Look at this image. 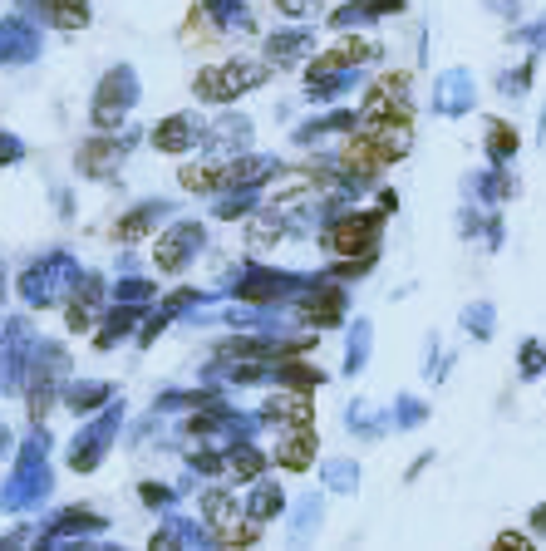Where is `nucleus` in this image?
Returning a JSON list of instances; mask_svg holds the SVG:
<instances>
[{
  "label": "nucleus",
  "instance_id": "nucleus-1",
  "mask_svg": "<svg viewBox=\"0 0 546 551\" xmlns=\"http://www.w3.org/2000/svg\"><path fill=\"white\" fill-rule=\"evenodd\" d=\"M261 79H266V69H256V64H222V69H202L197 74V94L222 104V99H237L246 89H256Z\"/></svg>",
  "mask_w": 546,
  "mask_h": 551
},
{
  "label": "nucleus",
  "instance_id": "nucleus-2",
  "mask_svg": "<svg viewBox=\"0 0 546 551\" xmlns=\"http://www.w3.org/2000/svg\"><path fill=\"white\" fill-rule=\"evenodd\" d=\"M409 79L404 74H389V79H379L369 94H364V109H360V119H409Z\"/></svg>",
  "mask_w": 546,
  "mask_h": 551
},
{
  "label": "nucleus",
  "instance_id": "nucleus-3",
  "mask_svg": "<svg viewBox=\"0 0 546 551\" xmlns=\"http://www.w3.org/2000/svg\"><path fill=\"white\" fill-rule=\"evenodd\" d=\"M374 237H379V217H340L330 227V251L335 256H369L374 251Z\"/></svg>",
  "mask_w": 546,
  "mask_h": 551
},
{
  "label": "nucleus",
  "instance_id": "nucleus-4",
  "mask_svg": "<svg viewBox=\"0 0 546 551\" xmlns=\"http://www.w3.org/2000/svg\"><path fill=\"white\" fill-rule=\"evenodd\" d=\"M394 158L384 153V143L374 138V133H355L350 143H345V168L355 173V178H374L379 168H389Z\"/></svg>",
  "mask_w": 546,
  "mask_h": 551
},
{
  "label": "nucleus",
  "instance_id": "nucleus-5",
  "mask_svg": "<svg viewBox=\"0 0 546 551\" xmlns=\"http://www.w3.org/2000/svg\"><path fill=\"white\" fill-rule=\"evenodd\" d=\"M310 414H315V404H310L305 394H276V399H266V419H276V424L305 429V424H310Z\"/></svg>",
  "mask_w": 546,
  "mask_h": 551
},
{
  "label": "nucleus",
  "instance_id": "nucleus-6",
  "mask_svg": "<svg viewBox=\"0 0 546 551\" xmlns=\"http://www.w3.org/2000/svg\"><path fill=\"white\" fill-rule=\"evenodd\" d=\"M310 458H315V429H310V424L296 429L286 443H276V463H281V468H296V473H301Z\"/></svg>",
  "mask_w": 546,
  "mask_h": 551
},
{
  "label": "nucleus",
  "instance_id": "nucleus-7",
  "mask_svg": "<svg viewBox=\"0 0 546 551\" xmlns=\"http://www.w3.org/2000/svg\"><path fill=\"white\" fill-rule=\"evenodd\" d=\"M182 256H187V227L163 232V242H158V266H163V271H178Z\"/></svg>",
  "mask_w": 546,
  "mask_h": 551
},
{
  "label": "nucleus",
  "instance_id": "nucleus-8",
  "mask_svg": "<svg viewBox=\"0 0 546 551\" xmlns=\"http://www.w3.org/2000/svg\"><path fill=\"white\" fill-rule=\"evenodd\" d=\"M50 15H55L60 30H79L89 20V5L84 0H50Z\"/></svg>",
  "mask_w": 546,
  "mask_h": 551
},
{
  "label": "nucleus",
  "instance_id": "nucleus-9",
  "mask_svg": "<svg viewBox=\"0 0 546 551\" xmlns=\"http://www.w3.org/2000/svg\"><path fill=\"white\" fill-rule=\"evenodd\" d=\"M153 143H158L163 153H182V148H187V119H168L153 133Z\"/></svg>",
  "mask_w": 546,
  "mask_h": 551
},
{
  "label": "nucleus",
  "instance_id": "nucleus-10",
  "mask_svg": "<svg viewBox=\"0 0 546 551\" xmlns=\"http://www.w3.org/2000/svg\"><path fill=\"white\" fill-rule=\"evenodd\" d=\"M222 183V168H182V187L187 192H207Z\"/></svg>",
  "mask_w": 546,
  "mask_h": 551
},
{
  "label": "nucleus",
  "instance_id": "nucleus-11",
  "mask_svg": "<svg viewBox=\"0 0 546 551\" xmlns=\"http://www.w3.org/2000/svg\"><path fill=\"white\" fill-rule=\"evenodd\" d=\"M187 30H192L187 40H217V35H212V20H207V10H197V15L187 20Z\"/></svg>",
  "mask_w": 546,
  "mask_h": 551
},
{
  "label": "nucleus",
  "instance_id": "nucleus-12",
  "mask_svg": "<svg viewBox=\"0 0 546 551\" xmlns=\"http://www.w3.org/2000/svg\"><path fill=\"white\" fill-rule=\"evenodd\" d=\"M507 148H517V133L497 123V128H492V153H497V158H507Z\"/></svg>",
  "mask_w": 546,
  "mask_h": 551
},
{
  "label": "nucleus",
  "instance_id": "nucleus-13",
  "mask_svg": "<svg viewBox=\"0 0 546 551\" xmlns=\"http://www.w3.org/2000/svg\"><path fill=\"white\" fill-rule=\"evenodd\" d=\"M256 463H261L256 453H232V473L237 478H256Z\"/></svg>",
  "mask_w": 546,
  "mask_h": 551
},
{
  "label": "nucleus",
  "instance_id": "nucleus-14",
  "mask_svg": "<svg viewBox=\"0 0 546 551\" xmlns=\"http://www.w3.org/2000/svg\"><path fill=\"white\" fill-rule=\"evenodd\" d=\"M286 15H310V10H320V0H276Z\"/></svg>",
  "mask_w": 546,
  "mask_h": 551
},
{
  "label": "nucleus",
  "instance_id": "nucleus-15",
  "mask_svg": "<svg viewBox=\"0 0 546 551\" xmlns=\"http://www.w3.org/2000/svg\"><path fill=\"white\" fill-rule=\"evenodd\" d=\"M497 547H527V537H522V532H502V537H497Z\"/></svg>",
  "mask_w": 546,
  "mask_h": 551
}]
</instances>
